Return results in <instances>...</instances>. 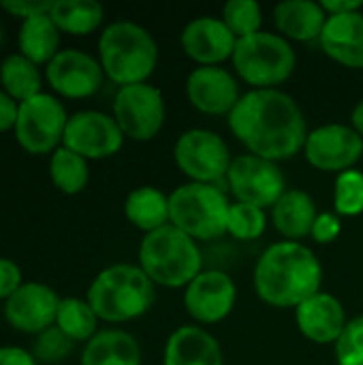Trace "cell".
<instances>
[{
	"mask_svg": "<svg viewBox=\"0 0 363 365\" xmlns=\"http://www.w3.org/2000/svg\"><path fill=\"white\" fill-rule=\"evenodd\" d=\"M173 160L178 169L197 184H216L227 180L233 163L225 139L208 128L184 130L173 148Z\"/></svg>",
	"mask_w": 363,
	"mask_h": 365,
	"instance_id": "9",
	"label": "cell"
},
{
	"mask_svg": "<svg viewBox=\"0 0 363 365\" xmlns=\"http://www.w3.org/2000/svg\"><path fill=\"white\" fill-rule=\"evenodd\" d=\"M86 299L98 321L128 323L150 312L156 302V284L139 265L116 263L94 276Z\"/></svg>",
	"mask_w": 363,
	"mask_h": 365,
	"instance_id": "4",
	"label": "cell"
},
{
	"mask_svg": "<svg viewBox=\"0 0 363 365\" xmlns=\"http://www.w3.org/2000/svg\"><path fill=\"white\" fill-rule=\"evenodd\" d=\"M24 284L21 269L15 261L0 257V302H6Z\"/></svg>",
	"mask_w": 363,
	"mask_h": 365,
	"instance_id": "37",
	"label": "cell"
},
{
	"mask_svg": "<svg viewBox=\"0 0 363 365\" xmlns=\"http://www.w3.org/2000/svg\"><path fill=\"white\" fill-rule=\"evenodd\" d=\"M60 34L62 32L58 30L49 13L28 17L19 24L17 49L36 66H47L60 51Z\"/></svg>",
	"mask_w": 363,
	"mask_h": 365,
	"instance_id": "25",
	"label": "cell"
},
{
	"mask_svg": "<svg viewBox=\"0 0 363 365\" xmlns=\"http://www.w3.org/2000/svg\"><path fill=\"white\" fill-rule=\"evenodd\" d=\"M220 19L227 24V28L237 38H246V36L261 32L263 11H261L259 2H255V0H229L223 6Z\"/></svg>",
	"mask_w": 363,
	"mask_h": 365,
	"instance_id": "32",
	"label": "cell"
},
{
	"mask_svg": "<svg viewBox=\"0 0 363 365\" xmlns=\"http://www.w3.org/2000/svg\"><path fill=\"white\" fill-rule=\"evenodd\" d=\"M73 344L56 325L45 329L43 334L34 336V342H32V355L39 364L45 365H56L60 361H64L71 351H73Z\"/></svg>",
	"mask_w": 363,
	"mask_h": 365,
	"instance_id": "34",
	"label": "cell"
},
{
	"mask_svg": "<svg viewBox=\"0 0 363 365\" xmlns=\"http://www.w3.org/2000/svg\"><path fill=\"white\" fill-rule=\"evenodd\" d=\"M49 17L60 32L71 36H88L103 26L105 9L94 0H58L51 2Z\"/></svg>",
	"mask_w": 363,
	"mask_h": 365,
	"instance_id": "27",
	"label": "cell"
},
{
	"mask_svg": "<svg viewBox=\"0 0 363 365\" xmlns=\"http://www.w3.org/2000/svg\"><path fill=\"white\" fill-rule=\"evenodd\" d=\"M340 233H342V218L338 214L325 212L317 216L310 237L317 244H332L340 237Z\"/></svg>",
	"mask_w": 363,
	"mask_h": 365,
	"instance_id": "36",
	"label": "cell"
},
{
	"mask_svg": "<svg viewBox=\"0 0 363 365\" xmlns=\"http://www.w3.org/2000/svg\"><path fill=\"white\" fill-rule=\"evenodd\" d=\"M139 267L156 287L186 289L203 272V257L193 237L167 225L143 235Z\"/></svg>",
	"mask_w": 363,
	"mask_h": 365,
	"instance_id": "5",
	"label": "cell"
},
{
	"mask_svg": "<svg viewBox=\"0 0 363 365\" xmlns=\"http://www.w3.org/2000/svg\"><path fill=\"white\" fill-rule=\"evenodd\" d=\"M231 62L240 79L252 90H276L295 73L297 53L285 36L261 30L237 38Z\"/></svg>",
	"mask_w": 363,
	"mask_h": 365,
	"instance_id": "7",
	"label": "cell"
},
{
	"mask_svg": "<svg viewBox=\"0 0 363 365\" xmlns=\"http://www.w3.org/2000/svg\"><path fill=\"white\" fill-rule=\"evenodd\" d=\"M323 51L347 68H363V13L332 15L321 34Z\"/></svg>",
	"mask_w": 363,
	"mask_h": 365,
	"instance_id": "20",
	"label": "cell"
},
{
	"mask_svg": "<svg viewBox=\"0 0 363 365\" xmlns=\"http://www.w3.org/2000/svg\"><path fill=\"white\" fill-rule=\"evenodd\" d=\"M66 122L68 113L62 101L51 92H41L19 103L13 135L26 154H53L62 145Z\"/></svg>",
	"mask_w": 363,
	"mask_h": 365,
	"instance_id": "8",
	"label": "cell"
},
{
	"mask_svg": "<svg viewBox=\"0 0 363 365\" xmlns=\"http://www.w3.org/2000/svg\"><path fill=\"white\" fill-rule=\"evenodd\" d=\"M2 43H4V28H2V24H0V47H2Z\"/></svg>",
	"mask_w": 363,
	"mask_h": 365,
	"instance_id": "43",
	"label": "cell"
},
{
	"mask_svg": "<svg viewBox=\"0 0 363 365\" xmlns=\"http://www.w3.org/2000/svg\"><path fill=\"white\" fill-rule=\"evenodd\" d=\"M17 111H19V103L0 90V133H9L15 128Z\"/></svg>",
	"mask_w": 363,
	"mask_h": 365,
	"instance_id": "39",
	"label": "cell"
},
{
	"mask_svg": "<svg viewBox=\"0 0 363 365\" xmlns=\"http://www.w3.org/2000/svg\"><path fill=\"white\" fill-rule=\"evenodd\" d=\"M45 81L58 98L79 101L94 96L103 88L105 73L98 58L68 47L60 49L58 56L45 66Z\"/></svg>",
	"mask_w": 363,
	"mask_h": 365,
	"instance_id": "13",
	"label": "cell"
},
{
	"mask_svg": "<svg viewBox=\"0 0 363 365\" xmlns=\"http://www.w3.org/2000/svg\"><path fill=\"white\" fill-rule=\"evenodd\" d=\"M124 216L135 229L143 231L145 235L158 231L171 225L169 197L154 186H139L128 192L124 201Z\"/></svg>",
	"mask_w": 363,
	"mask_h": 365,
	"instance_id": "26",
	"label": "cell"
},
{
	"mask_svg": "<svg viewBox=\"0 0 363 365\" xmlns=\"http://www.w3.org/2000/svg\"><path fill=\"white\" fill-rule=\"evenodd\" d=\"M167 118L165 96L152 83L118 88L113 96V120L124 137L133 141H152Z\"/></svg>",
	"mask_w": 363,
	"mask_h": 365,
	"instance_id": "10",
	"label": "cell"
},
{
	"mask_svg": "<svg viewBox=\"0 0 363 365\" xmlns=\"http://www.w3.org/2000/svg\"><path fill=\"white\" fill-rule=\"evenodd\" d=\"M255 293L272 308H297L321 293L323 267L302 242H276L259 257L252 276Z\"/></svg>",
	"mask_w": 363,
	"mask_h": 365,
	"instance_id": "2",
	"label": "cell"
},
{
	"mask_svg": "<svg viewBox=\"0 0 363 365\" xmlns=\"http://www.w3.org/2000/svg\"><path fill=\"white\" fill-rule=\"evenodd\" d=\"M237 302V289L229 274L220 269H203L184 289V308L188 317L201 325L225 321Z\"/></svg>",
	"mask_w": 363,
	"mask_h": 365,
	"instance_id": "16",
	"label": "cell"
},
{
	"mask_svg": "<svg viewBox=\"0 0 363 365\" xmlns=\"http://www.w3.org/2000/svg\"><path fill=\"white\" fill-rule=\"evenodd\" d=\"M304 154L306 160L319 171L344 173L362 160L363 139L353 126L323 124L308 133Z\"/></svg>",
	"mask_w": 363,
	"mask_h": 365,
	"instance_id": "14",
	"label": "cell"
},
{
	"mask_svg": "<svg viewBox=\"0 0 363 365\" xmlns=\"http://www.w3.org/2000/svg\"><path fill=\"white\" fill-rule=\"evenodd\" d=\"M58 293L43 282H24L2 306L4 321L19 334L39 336L56 325Z\"/></svg>",
	"mask_w": 363,
	"mask_h": 365,
	"instance_id": "15",
	"label": "cell"
},
{
	"mask_svg": "<svg viewBox=\"0 0 363 365\" xmlns=\"http://www.w3.org/2000/svg\"><path fill=\"white\" fill-rule=\"evenodd\" d=\"M274 24L287 41H317L327 24V13L321 2L312 0H285L274 6Z\"/></svg>",
	"mask_w": 363,
	"mask_h": 365,
	"instance_id": "22",
	"label": "cell"
},
{
	"mask_svg": "<svg viewBox=\"0 0 363 365\" xmlns=\"http://www.w3.org/2000/svg\"><path fill=\"white\" fill-rule=\"evenodd\" d=\"M321 6L327 13V17H332V15H347V13L362 11L363 2L362 0H323Z\"/></svg>",
	"mask_w": 363,
	"mask_h": 365,
	"instance_id": "41",
	"label": "cell"
},
{
	"mask_svg": "<svg viewBox=\"0 0 363 365\" xmlns=\"http://www.w3.org/2000/svg\"><path fill=\"white\" fill-rule=\"evenodd\" d=\"M180 45L184 53L199 66H220L225 60L233 58L237 36L220 17L201 15L184 26Z\"/></svg>",
	"mask_w": 363,
	"mask_h": 365,
	"instance_id": "17",
	"label": "cell"
},
{
	"mask_svg": "<svg viewBox=\"0 0 363 365\" xmlns=\"http://www.w3.org/2000/svg\"><path fill=\"white\" fill-rule=\"evenodd\" d=\"M0 365H39V361L21 346H0Z\"/></svg>",
	"mask_w": 363,
	"mask_h": 365,
	"instance_id": "40",
	"label": "cell"
},
{
	"mask_svg": "<svg viewBox=\"0 0 363 365\" xmlns=\"http://www.w3.org/2000/svg\"><path fill=\"white\" fill-rule=\"evenodd\" d=\"M334 210L342 218H353L363 214V173L349 169L338 173L334 184Z\"/></svg>",
	"mask_w": 363,
	"mask_h": 365,
	"instance_id": "33",
	"label": "cell"
},
{
	"mask_svg": "<svg viewBox=\"0 0 363 365\" xmlns=\"http://www.w3.org/2000/svg\"><path fill=\"white\" fill-rule=\"evenodd\" d=\"M0 90L13 101L24 103L43 92V73L19 51L11 53L0 62Z\"/></svg>",
	"mask_w": 363,
	"mask_h": 365,
	"instance_id": "28",
	"label": "cell"
},
{
	"mask_svg": "<svg viewBox=\"0 0 363 365\" xmlns=\"http://www.w3.org/2000/svg\"><path fill=\"white\" fill-rule=\"evenodd\" d=\"M267 227V216L265 210L248 203H231L229 207V222H227V233L233 235L235 240L242 242H252L259 240L265 233Z\"/></svg>",
	"mask_w": 363,
	"mask_h": 365,
	"instance_id": "31",
	"label": "cell"
},
{
	"mask_svg": "<svg viewBox=\"0 0 363 365\" xmlns=\"http://www.w3.org/2000/svg\"><path fill=\"white\" fill-rule=\"evenodd\" d=\"M225 184L235 201L257 205L261 210L274 207L276 201L287 192V180L278 163L252 154L233 158Z\"/></svg>",
	"mask_w": 363,
	"mask_h": 365,
	"instance_id": "11",
	"label": "cell"
},
{
	"mask_svg": "<svg viewBox=\"0 0 363 365\" xmlns=\"http://www.w3.org/2000/svg\"><path fill=\"white\" fill-rule=\"evenodd\" d=\"M0 9L17 19H28L41 13H49L51 2H26V0H11V2H0Z\"/></svg>",
	"mask_w": 363,
	"mask_h": 365,
	"instance_id": "38",
	"label": "cell"
},
{
	"mask_svg": "<svg viewBox=\"0 0 363 365\" xmlns=\"http://www.w3.org/2000/svg\"><path fill=\"white\" fill-rule=\"evenodd\" d=\"M188 103L205 115H227L240 103V83L223 66H197L186 79Z\"/></svg>",
	"mask_w": 363,
	"mask_h": 365,
	"instance_id": "18",
	"label": "cell"
},
{
	"mask_svg": "<svg viewBox=\"0 0 363 365\" xmlns=\"http://www.w3.org/2000/svg\"><path fill=\"white\" fill-rule=\"evenodd\" d=\"M81 365H141V349L135 336L122 329L98 331L81 351Z\"/></svg>",
	"mask_w": 363,
	"mask_h": 365,
	"instance_id": "24",
	"label": "cell"
},
{
	"mask_svg": "<svg viewBox=\"0 0 363 365\" xmlns=\"http://www.w3.org/2000/svg\"><path fill=\"white\" fill-rule=\"evenodd\" d=\"M233 137L252 154L272 163L297 156L308 124L297 101L282 90H250L227 118Z\"/></svg>",
	"mask_w": 363,
	"mask_h": 365,
	"instance_id": "1",
	"label": "cell"
},
{
	"mask_svg": "<svg viewBox=\"0 0 363 365\" xmlns=\"http://www.w3.org/2000/svg\"><path fill=\"white\" fill-rule=\"evenodd\" d=\"M56 327L71 342H90L98 334V317L94 314L88 299L64 297L56 314Z\"/></svg>",
	"mask_w": 363,
	"mask_h": 365,
	"instance_id": "30",
	"label": "cell"
},
{
	"mask_svg": "<svg viewBox=\"0 0 363 365\" xmlns=\"http://www.w3.org/2000/svg\"><path fill=\"white\" fill-rule=\"evenodd\" d=\"M229 199L216 184L188 182L169 195L171 225L195 242H212L227 233Z\"/></svg>",
	"mask_w": 363,
	"mask_h": 365,
	"instance_id": "6",
	"label": "cell"
},
{
	"mask_svg": "<svg viewBox=\"0 0 363 365\" xmlns=\"http://www.w3.org/2000/svg\"><path fill=\"white\" fill-rule=\"evenodd\" d=\"M98 62L107 79L124 86L148 83L158 66V43L143 26L120 19L103 28L98 36Z\"/></svg>",
	"mask_w": 363,
	"mask_h": 365,
	"instance_id": "3",
	"label": "cell"
},
{
	"mask_svg": "<svg viewBox=\"0 0 363 365\" xmlns=\"http://www.w3.org/2000/svg\"><path fill=\"white\" fill-rule=\"evenodd\" d=\"M334 353L338 365H363V314L347 323Z\"/></svg>",
	"mask_w": 363,
	"mask_h": 365,
	"instance_id": "35",
	"label": "cell"
},
{
	"mask_svg": "<svg viewBox=\"0 0 363 365\" xmlns=\"http://www.w3.org/2000/svg\"><path fill=\"white\" fill-rule=\"evenodd\" d=\"M295 323L300 334L315 344H336L347 327V312L342 302L332 293H317L295 308Z\"/></svg>",
	"mask_w": 363,
	"mask_h": 365,
	"instance_id": "19",
	"label": "cell"
},
{
	"mask_svg": "<svg viewBox=\"0 0 363 365\" xmlns=\"http://www.w3.org/2000/svg\"><path fill=\"white\" fill-rule=\"evenodd\" d=\"M351 126L355 128V133L363 139V98L351 111Z\"/></svg>",
	"mask_w": 363,
	"mask_h": 365,
	"instance_id": "42",
	"label": "cell"
},
{
	"mask_svg": "<svg viewBox=\"0 0 363 365\" xmlns=\"http://www.w3.org/2000/svg\"><path fill=\"white\" fill-rule=\"evenodd\" d=\"M124 139L126 137L113 115L96 109H83L68 115L62 145L86 160H103L116 156L122 150Z\"/></svg>",
	"mask_w": 363,
	"mask_h": 365,
	"instance_id": "12",
	"label": "cell"
},
{
	"mask_svg": "<svg viewBox=\"0 0 363 365\" xmlns=\"http://www.w3.org/2000/svg\"><path fill=\"white\" fill-rule=\"evenodd\" d=\"M0 310H2V308H0Z\"/></svg>",
	"mask_w": 363,
	"mask_h": 365,
	"instance_id": "44",
	"label": "cell"
},
{
	"mask_svg": "<svg viewBox=\"0 0 363 365\" xmlns=\"http://www.w3.org/2000/svg\"><path fill=\"white\" fill-rule=\"evenodd\" d=\"M317 216L319 212L315 199L300 188L287 190L272 207L274 227L287 242H300L308 237L312 233Z\"/></svg>",
	"mask_w": 363,
	"mask_h": 365,
	"instance_id": "23",
	"label": "cell"
},
{
	"mask_svg": "<svg viewBox=\"0 0 363 365\" xmlns=\"http://www.w3.org/2000/svg\"><path fill=\"white\" fill-rule=\"evenodd\" d=\"M49 180L53 188L62 195H79L86 190L90 182V167L88 160L79 154L71 152L68 148L60 145L49 156Z\"/></svg>",
	"mask_w": 363,
	"mask_h": 365,
	"instance_id": "29",
	"label": "cell"
},
{
	"mask_svg": "<svg viewBox=\"0 0 363 365\" xmlns=\"http://www.w3.org/2000/svg\"><path fill=\"white\" fill-rule=\"evenodd\" d=\"M163 365H225V357L210 331L199 325H182L167 338Z\"/></svg>",
	"mask_w": 363,
	"mask_h": 365,
	"instance_id": "21",
	"label": "cell"
}]
</instances>
